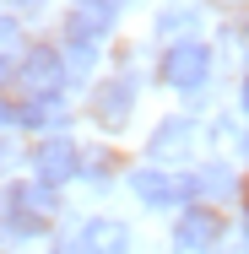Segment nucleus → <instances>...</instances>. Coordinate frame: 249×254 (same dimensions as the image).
I'll return each instance as SVG.
<instances>
[{"instance_id":"f257e3e1","label":"nucleus","mask_w":249,"mask_h":254,"mask_svg":"<svg viewBox=\"0 0 249 254\" xmlns=\"http://www.w3.org/2000/svg\"><path fill=\"white\" fill-rule=\"evenodd\" d=\"M157 70H163V87L195 98L200 87L211 81V49H206L200 38H179V44L163 49V65H157Z\"/></svg>"},{"instance_id":"f03ea898","label":"nucleus","mask_w":249,"mask_h":254,"mask_svg":"<svg viewBox=\"0 0 249 254\" xmlns=\"http://www.w3.org/2000/svg\"><path fill=\"white\" fill-rule=\"evenodd\" d=\"M11 81H16V92H22V98H44V92H65V54H60V49H49V44L27 49L22 60H16Z\"/></svg>"},{"instance_id":"7ed1b4c3","label":"nucleus","mask_w":249,"mask_h":254,"mask_svg":"<svg viewBox=\"0 0 249 254\" xmlns=\"http://www.w3.org/2000/svg\"><path fill=\"white\" fill-rule=\"evenodd\" d=\"M130 195L141 205H152V211H173V205L190 200V195H184V179H179V173H163L157 162H147V168L130 173Z\"/></svg>"},{"instance_id":"20e7f679","label":"nucleus","mask_w":249,"mask_h":254,"mask_svg":"<svg viewBox=\"0 0 249 254\" xmlns=\"http://www.w3.org/2000/svg\"><path fill=\"white\" fill-rule=\"evenodd\" d=\"M114 16H119L114 0H76L65 11V44H98V38H108Z\"/></svg>"},{"instance_id":"39448f33","label":"nucleus","mask_w":249,"mask_h":254,"mask_svg":"<svg viewBox=\"0 0 249 254\" xmlns=\"http://www.w3.org/2000/svg\"><path fill=\"white\" fill-rule=\"evenodd\" d=\"M76 173H82V152H76L65 135H49V141L33 146V179H38V184H65V179H76Z\"/></svg>"},{"instance_id":"423d86ee","label":"nucleus","mask_w":249,"mask_h":254,"mask_svg":"<svg viewBox=\"0 0 249 254\" xmlns=\"http://www.w3.org/2000/svg\"><path fill=\"white\" fill-rule=\"evenodd\" d=\"M217 238H222V216H217L211 205H184V211H179V222H173V244H179L184 254H206Z\"/></svg>"},{"instance_id":"0eeeda50","label":"nucleus","mask_w":249,"mask_h":254,"mask_svg":"<svg viewBox=\"0 0 249 254\" xmlns=\"http://www.w3.org/2000/svg\"><path fill=\"white\" fill-rule=\"evenodd\" d=\"M195 152V119H163L147 135V157L152 162H184Z\"/></svg>"},{"instance_id":"6e6552de","label":"nucleus","mask_w":249,"mask_h":254,"mask_svg":"<svg viewBox=\"0 0 249 254\" xmlns=\"http://www.w3.org/2000/svg\"><path fill=\"white\" fill-rule=\"evenodd\" d=\"M11 130H65V92L11 103Z\"/></svg>"},{"instance_id":"1a4fd4ad","label":"nucleus","mask_w":249,"mask_h":254,"mask_svg":"<svg viewBox=\"0 0 249 254\" xmlns=\"http://www.w3.org/2000/svg\"><path fill=\"white\" fill-rule=\"evenodd\" d=\"M82 254H130V222H119V216H92V222H82Z\"/></svg>"},{"instance_id":"9d476101","label":"nucleus","mask_w":249,"mask_h":254,"mask_svg":"<svg viewBox=\"0 0 249 254\" xmlns=\"http://www.w3.org/2000/svg\"><path fill=\"white\" fill-rule=\"evenodd\" d=\"M5 211H27V216H38V222H54V216H60V195H54V184L22 179V184L5 190Z\"/></svg>"},{"instance_id":"9b49d317","label":"nucleus","mask_w":249,"mask_h":254,"mask_svg":"<svg viewBox=\"0 0 249 254\" xmlns=\"http://www.w3.org/2000/svg\"><path fill=\"white\" fill-rule=\"evenodd\" d=\"M130 108H136V81L130 76H114V81H103L98 98H92V114H98L108 130H119L125 119H130Z\"/></svg>"},{"instance_id":"f8f14e48","label":"nucleus","mask_w":249,"mask_h":254,"mask_svg":"<svg viewBox=\"0 0 249 254\" xmlns=\"http://www.w3.org/2000/svg\"><path fill=\"white\" fill-rule=\"evenodd\" d=\"M184 195L190 200H228V195H239V179L228 162H206L195 173H184Z\"/></svg>"},{"instance_id":"ddd939ff","label":"nucleus","mask_w":249,"mask_h":254,"mask_svg":"<svg viewBox=\"0 0 249 254\" xmlns=\"http://www.w3.org/2000/svg\"><path fill=\"white\" fill-rule=\"evenodd\" d=\"M200 33V11L195 5H168L163 16H157V38L163 44H179V38H195Z\"/></svg>"},{"instance_id":"4468645a","label":"nucleus","mask_w":249,"mask_h":254,"mask_svg":"<svg viewBox=\"0 0 249 254\" xmlns=\"http://www.w3.org/2000/svg\"><path fill=\"white\" fill-rule=\"evenodd\" d=\"M22 54H27V49H22V27H16V22L0 11V76H11Z\"/></svg>"},{"instance_id":"2eb2a0df","label":"nucleus","mask_w":249,"mask_h":254,"mask_svg":"<svg viewBox=\"0 0 249 254\" xmlns=\"http://www.w3.org/2000/svg\"><path fill=\"white\" fill-rule=\"evenodd\" d=\"M65 81H71V76H87V70H92V65H98V44H65Z\"/></svg>"},{"instance_id":"dca6fc26","label":"nucleus","mask_w":249,"mask_h":254,"mask_svg":"<svg viewBox=\"0 0 249 254\" xmlns=\"http://www.w3.org/2000/svg\"><path fill=\"white\" fill-rule=\"evenodd\" d=\"M49 222H38V216H27V211H5V233L11 238H38Z\"/></svg>"},{"instance_id":"f3484780","label":"nucleus","mask_w":249,"mask_h":254,"mask_svg":"<svg viewBox=\"0 0 249 254\" xmlns=\"http://www.w3.org/2000/svg\"><path fill=\"white\" fill-rule=\"evenodd\" d=\"M82 179L103 184V179H108V157H103V152H87V157H82Z\"/></svg>"},{"instance_id":"a211bd4d","label":"nucleus","mask_w":249,"mask_h":254,"mask_svg":"<svg viewBox=\"0 0 249 254\" xmlns=\"http://www.w3.org/2000/svg\"><path fill=\"white\" fill-rule=\"evenodd\" d=\"M239 98H244V119H249V81H244V87H239Z\"/></svg>"},{"instance_id":"6ab92c4d","label":"nucleus","mask_w":249,"mask_h":254,"mask_svg":"<svg viewBox=\"0 0 249 254\" xmlns=\"http://www.w3.org/2000/svg\"><path fill=\"white\" fill-rule=\"evenodd\" d=\"M11 5H38V0H11Z\"/></svg>"},{"instance_id":"aec40b11","label":"nucleus","mask_w":249,"mask_h":254,"mask_svg":"<svg viewBox=\"0 0 249 254\" xmlns=\"http://www.w3.org/2000/svg\"><path fill=\"white\" fill-rule=\"evenodd\" d=\"M222 5H239V0H222Z\"/></svg>"},{"instance_id":"412c9836","label":"nucleus","mask_w":249,"mask_h":254,"mask_svg":"<svg viewBox=\"0 0 249 254\" xmlns=\"http://www.w3.org/2000/svg\"><path fill=\"white\" fill-rule=\"evenodd\" d=\"M0 162H5V146H0Z\"/></svg>"}]
</instances>
